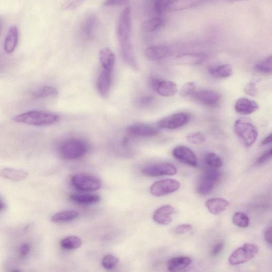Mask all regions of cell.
<instances>
[{
    "mask_svg": "<svg viewBox=\"0 0 272 272\" xmlns=\"http://www.w3.org/2000/svg\"><path fill=\"white\" fill-rule=\"evenodd\" d=\"M117 34L123 58L129 65L137 69V63L131 42V16L129 7H125L120 14Z\"/></svg>",
    "mask_w": 272,
    "mask_h": 272,
    "instance_id": "obj_1",
    "label": "cell"
},
{
    "mask_svg": "<svg viewBox=\"0 0 272 272\" xmlns=\"http://www.w3.org/2000/svg\"><path fill=\"white\" fill-rule=\"evenodd\" d=\"M12 120L17 123L34 126H48L58 122L60 117L52 112L30 111L15 116Z\"/></svg>",
    "mask_w": 272,
    "mask_h": 272,
    "instance_id": "obj_2",
    "label": "cell"
},
{
    "mask_svg": "<svg viewBox=\"0 0 272 272\" xmlns=\"http://www.w3.org/2000/svg\"><path fill=\"white\" fill-rule=\"evenodd\" d=\"M234 131L245 146H252L257 140L258 132L256 126L250 120L245 118L236 120L233 126Z\"/></svg>",
    "mask_w": 272,
    "mask_h": 272,
    "instance_id": "obj_3",
    "label": "cell"
},
{
    "mask_svg": "<svg viewBox=\"0 0 272 272\" xmlns=\"http://www.w3.org/2000/svg\"><path fill=\"white\" fill-rule=\"evenodd\" d=\"M221 173L216 168L208 169L202 174L198 182V192L205 196L210 194L220 180Z\"/></svg>",
    "mask_w": 272,
    "mask_h": 272,
    "instance_id": "obj_4",
    "label": "cell"
},
{
    "mask_svg": "<svg viewBox=\"0 0 272 272\" xmlns=\"http://www.w3.org/2000/svg\"><path fill=\"white\" fill-rule=\"evenodd\" d=\"M87 151L86 145L78 140H69L62 145L60 152L67 160H77L84 156Z\"/></svg>",
    "mask_w": 272,
    "mask_h": 272,
    "instance_id": "obj_5",
    "label": "cell"
},
{
    "mask_svg": "<svg viewBox=\"0 0 272 272\" xmlns=\"http://www.w3.org/2000/svg\"><path fill=\"white\" fill-rule=\"evenodd\" d=\"M259 251V247L254 244L246 243L231 255L229 262L233 266L244 264L254 258Z\"/></svg>",
    "mask_w": 272,
    "mask_h": 272,
    "instance_id": "obj_6",
    "label": "cell"
},
{
    "mask_svg": "<svg viewBox=\"0 0 272 272\" xmlns=\"http://www.w3.org/2000/svg\"><path fill=\"white\" fill-rule=\"evenodd\" d=\"M73 186L82 192H94L100 188L102 183L96 176L84 174L74 175L71 179Z\"/></svg>",
    "mask_w": 272,
    "mask_h": 272,
    "instance_id": "obj_7",
    "label": "cell"
},
{
    "mask_svg": "<svg viewBox=\"0 0 272 272\" xmlns=\"http://www.w3.org/2000/svg\"><path fill=\"white\" fill-rule=\"evenodd\" d=\"M180 187L178 181L167 179L155 182L150 188V192L156 197L171 194L178 191Z\"/></svg>",
    "mask_w": 272,
    "mask_h": 272,
    "instance_id": "obj_8",
    "label": "cell"
},
{
    "mask_svg": "<svg viewBox=\"0 0 272 272\" xmlns=\"http://www.w3.org/2000/svg\"><path fill=\"white\" fill-rule=\"evenodd\" d=\"M177 173L176 168L172 164L160 163L151 164L144 167L142 173L148 176H160L164 175H173Z\"/></svg>",
    "mask_w": 272,
    "mask_h": 272,
    "instance_id": "obj_9",
    "label": "cell"
},
{
    "mask_svg": "<svg viewBox=\"0 0 272 272\" xmlns=\"http://www.w3.org/2000/svg\"><path fill=\"white\" fill-rule=\"evenodd\" d=\"M190 119L188 114L180 112L164 118L159 122L160 127L166 129H176L186 124Z\"/></svg>",
    "mask_w": 272,
    "mask_h": 272,
    "instance_id": "obj_10",
    "label": "cell"
},
{
    "mask_svg": "<svg viewBox=\"0 0 272 272\" xmlns=\"http://www.w3.org/2000/svg\"><path fill=\"white\" fill-rule=\"evenodd\" d=\"M192 96L198 102L212 107L219 105L221 99L220 94L210 90L195 91Z\"/></svg>",
    "mask_w": 272,
    "mask_h": 272,
    "instance_id": "obj_11",
    "label": "cell"
},
{
    "mask_svg": "<svg viewBox=\"0 0 272 272\" xmlns=\"http://www.w3.org/2000/svg\"><path fill=\"white\" fill-rule=\"evenodd\" d=\"M151 86L156 92L164 97H172L178 92V87L174 82L160 80L156 78L151 82Z\"/></svg>",
    "mask_w": 272,
    "mask_h": 272,
    "instance_id": "obj_12",
    "label": "cell"
},
{
    "mask_svg": "<svg viewBox=\"0 0 272 272\" xmlns=\"http://www.w3.org/2000/svg\"><path fill=\"white\" fill-rule=\"evenodd\" d=\"M173 155L179 162L196 167L198 166L197 157L193 151L185 146L175 147L173 150Z\"/></svg>",
    "mask_w": 272,
    "mask_h": 272,
    "instance_id": "obj_13",
    "label": "cell"
},
{
    "mask_svg": "<svg viewBox=\"0 0 272 272\" xmlns=\"http://www.w3.org/2000/svg\"><path fill=\"white\" fill-rule=\"evenodd\" d=\"M172 54V49L167 46L150 47L145 50V55L151 61H159L168 58Z\"/></svg>",
    "mask_w": 272,
    "mask_h": 272,
    "instance_id": "obj_14",
    "label": "cell"
},
{
    "mask_svg": "<svg viewBox=\"0 0 272 272\" xmlns=\"http://www.w3.org/2000/svg\"><path fill=\"white\" fill-rule=\"evenodd\" d=\"M112 72L107 71L102 69L99 75L97 87L100 96L103 98L109 96L112 85Z\"/></svg>",
    "mask_w": 272,
    "mask_h": 272,
    "instance_id": "obj_15",
    "label": "cell"
},
{
    "mask_svg": "<svg viewBox=\"0 0 272 272\" xmlns=\"http://www.w3.org/2000/svg\"><path fill=\"white\" fill-rule=\"evenodd\" d=\"M174 208L171 205L163 206L154 213L153 219L155 223L161 225H168L172 222V216L174 213Z\"/></svg>",
    "mask_w": 272,
    "mask_h": 272,
    "instance_id": "obj_16",
    "label": "cell"
},
{
    "mask_svg": "<svg viewBox=\"0 0 272 272\" xmlns=\"http://www.w3.org/2000/svg\"><path fill=\"white\" fill-rule=\"evenodd\" d=\"M130 136L142 137H154L159 134L157 129L148 125L135 124L129 126L126 129Z\"/></svg>",
    "mask_w": 272,
    "mask_h": 272,
    "instance_id": "obj_17",
    "label": "cell"
},
{
    "mask_svg": "<svg viewBox=\"0 0 272 272\" xmlns=\"http://www.w3.org/2000/svg\"><path fill=\"white\" fill-rule=\"evenodd\" d=\"M235 108L240 115H249L256 112L259 105L254 100L246 98H239L236 102Z\"/></svg>",
    "mask_w": 272,
    "mask_h": 272,
    "instance_id": "obj_18",
    "label": "cell"
},
{
    "mask_svg": "<svg viewBox=\"0 0 272 272\" xmlns=\"http://www.w3.org/2000/svg\"><path fill=\"white\" fill-rule=\"evenodd\" d=\"M207 58L204 54L199 53H188L182 54L176 57V61L182 65L195 66L200 65Z\"/></svg>",
    "mask_w": 272,
    "mask_h": 272,
    "instance_id": "obj_19",
    "label": "cell"
},
{
    "mask_svg": "<svg viewBox=\"0 0 272 272\" xmlns=\"http://www.w3.org/2000/svg\"><path fill=\"white\" fill-rule=\"evenodd\" d=\"M99 58L102 69L113 72L116 63V55L112 50L107 48L100 49Z\"/></svg>",
    "mask_w": 272,
    "mask_h": 272,
    "instance_id": "obj_20",
    "label": "cell"
},
{
    "mask_svg": "<svg viewBox=\"0 0 272 272\" xmlns=\"http://www.w3.org/2000/svg\"><path fill=\"white\" fill-rule=\"evenodd\" d=\"M228 201L222 198H215L208 199L205 202L207 209L215 216L222 213L229 207Z\"/></svg>",
    "mask_w": 272,
    "mask_h": 272,
    "instance_id": "obj_21",
    "label": "cell"
},
{
    "mask_svg": "<svg viewBox=\"0 0 272 272\" xmlns=\"http://www.w3.org/2000/svg\"><path fill=\"white\" fill-rule=\"evenodd\" d=\"M71 199L76 203L90 205L97 203L100 200V196L96 194L79 193L70 195Z\"/></svg>",
    "mask_w": 272,
    "mask_h": 272,
    "instance_id": "obj_22",
    "label": "cell"
},
{
    "mask_svg": "<svg viewBox=\"0 0 272 272\" xmlns=\"http://www.w3.org/2000/svg\"><path fill=\"white\" fill-rule=\"evenodd\" d=\"M192 262V259L188 257H174L170 259L168 261V269L173 272L181 271L188 268Z\"/></svg>",
    "mask_w": 272,
    "mask_h": 272,
    "instance_id": "obj_23",
    "label": "cell"
},
{
    "mask_svg": "<svg viewBox=\"0 0 272 272\" xmlns=\"http://www.w3.org/2000/svg\"><path fill=\"white\" fill-rule=\"evenodd\" d=\"M18 28L15 26L10 27L4 42V48L6 52L10 54L15 51L18 44Z\"/></svg>",
    "mask_w": 272,
    "mask_h": 272,
    "instance_id": "obj_24",
    "label": "cell"
},
{
    "mask_svg": "<svg viewBox=\"0 0 272 272\" xmlns=\"http://www.w3.org/2000/svg\"><path fill=\"white\" fill-rule=\"evenodd\" d=\"M208 0H174L168 10L178 11L196 7Z\"/></svg>",
    "mask_w": 272,
    "mask_h": 272,
    "instance_id": "obj_25",
    "label": "cell"
},
{
    "mask_svg": "<svg viewBox=\"0 0 272 272\" xmlns=\"http://www.w3.org/2000/svg\"><path fill=\"white\" fill-rule=\"evenodd\" d=\"M174 0H149V8L156 16H160L169 10Z\"/></svg>",
    "mask_w": 272,
    "mask_h": 272,
    "instance_id": "obj_26",
    "label": "cell"
},
{
    "mask_svg": "<svg viewBox=\"0 0 272 272\" xmlns=\"http://www.w3.org/2000/svg\"><path fill=\"white\" fill-rule=\"evenodd\" d=\"M164 21L160 16H155L145 21L142 26V30L145 33H153L160 29L164 25Z\"/></svg>",
    "mask_w": 272,
    "mask_h": 272,
    "instance_id": "obj_27",
    "label": "cell"
},
{
    "mask_svg": "<svg viewBox=\"0 0 272 272\" xmlns=\"http://www.w3.org/2000/svg\"><path fill=\"white\" fill-rule=\"evenodd\" d=\"M0 175L4 178L17 181L26 179L28 173L23 170L5 168L0 173Z\"/></svg>",
    "mask_w": 272,
    "mask_h": 272,
    "instance_id": "obj_28",
    "label": "cell"
},
{
    "mask_svg": "<svg viewBox=\"0 0 272 272\" xmlns=\"http://www.w3.org/2000/svg\"><path fill=\"white\" fill-rule=\"evenodd\" d=\"M98 24L97 18L96 16L91 15L88 16L81 26L82 33L84 36L88 39L93 36Z\"/></svg>",
    "mask_w": 272,
    "mask_h": 272,
    "instance_id": "obj_29",
    "label": "cell"
},
{
    "mask_svg": "<svg viewBox=\"0 0 272 272\" xmlns=\"http://www.w3.org/2000/svg\"><path fill=\"white\" fill-rule=\"evenodd\" d=\"M208 72L213 77L220 79L228 78L233 73L232 68L229 64L211 67Z\"/></svg>",
    "mask_w": 272,
    "mask_h": 272,
    "instance_id": "obj_30",
    "label": "cell"
},
{
    "mask_svg": "<svg viewBox=\"0 0 272 272\" xmlns=\"http://www.w3.org/2000/svg\"><path fill=\"white\" fill-rule=\"evenodd\" d=\"M78 213L74 211H67L56 213L52 217L54 223L69 222L77 218Z\"/></svg>",
    "mask_w": 272,
    "mask_h": 272,
    "instance_id": "obj_31",
    "label": "cell"
},
{
    "mask_svg": "<svg viewBox=\"0 0 272 272\" xmlns=\"http://www.w3.org/2000/svg\"><path fill=\"white\" fill-rule=\"evenodd\" d=\"M255 70L261 74H270L272 72V56L267 57L258 61L255 67Z\"/></svg>",
    "mask_w": 272,
    "mask_h": 272,
    "instance_id": "obj_32",
    "label": "cell"
},
{
    "mask_svg": "<svg viewBox=\"0 0 272 272\" xmlns=\"http://www.w3.org/2000/svg\"><path fill=\"white\" fill-rule=\"evenodd\" d=\"M81 240L76 236H69L61 240V247L67 250H74L80 247Z\"/></svg>",
    "mask_w": 272,
    "mask_h": 272,
    "instance_id": "obj_33",
    "label": "cell"
},
{
    "mask_svg": "<svg viewBox=\"0 0 272 272\" xmlns=\"http://www.w3.org/2000/svg\"><path fill=\"white\" fill-rule=\"evenodd\" d=\"M58 94V91L55 88L44 86L36 91L33 94V97L35 99H40L50 97H54Z\"/></svg>",
    "mask_w": 272,
    "mask_h": 272,
    "instance_id": "obj_34",
    "label": "cell"
},
{
    "mask_svg": "<svg viewBox=\"0 0 272 272\" xmlns=\"http://www.w3.org/2000/svg\"><path fill=\"white\" fill-rule=\"evenodd\" d=\"M232 223L237 226L246 228L249 225V218L243 212H237L234 215Z\"/></svg>",
    "mask_w": 272,
    "mask_h": 272,
    "instance_id": "obj_35",
    "label": "cell"
},
{
    "mask_svg": "<svg viewBox=\"0 0 272 272\" xmlns=\"http://www.w3.org/2000/svg\"><path fill=\"white\" fill-rule=\"evenodd\" d=\"M205 161L208 166L213 168H220L223 165L222 159L218 155L213 153H208L205 156Z\"/></svg>",
    "mask_w": 272,
    "mask_h": 272,
    "instance_id": "obj_36",
    "label": "cell"
},
{
    "mask_svg": "<svg viewBox=\"0 0 272 272\" xmlns=\"http://www.w3.org/2000/svg\"><path fill=\"white\" fill-rule=\"evenodd\" d=\"M206 140L205 135L201 132H193L187 136V141L194 145H200L204 143Z\"/></svg>",
    "mask_w": 272,
    "mask_h": 272,
    "instance_id": "obj_37",
    "label": "cell"
},
{
    "mask_svg": "<svg viewBox=\"0 0 272 272\" xmlns=\"http://www.w3.org/2000/svg\"><path fill=\"white\" fill-rule=\"evenodd\" d=\"M118 263L119 259L112 255L104 256L102 261L103 267L107 270H111L116 268Z\"/></svg>",
    "mask_w": 272,
    "mask_h": 272,
    "instance_id": "obj_38",
    "label": "cell"
},
{
    "mask_svg": "<svg viewBox=\"0 0 272 272\" xmlns=\"http://www.w3.org/2000/svg\"><path fill=\"white\" fill-rule=\"evenodd\" d=\"M196 86L193 82H188L183 85L180 90V95L182 97L192 96L196 91Z\"/></svg>",
    "mask_w": 272,
    "mask_h": 272,
    "instance_id": "obj_39",
    "label": "cell"
},
{
    "mask_svg": "<svg viewBox=\"0 0 272 272\" xmlns=\"http://www.w3.org/2000/svg\"><path fill=\"white\" fill-rule=\"evenodd\" d=\"M86 1V0H65L63 4V9L66 10L75 9Z\"/></svg>",
    "mask_w": 272,
    "mask_h": 272,
    "instance_id": "obj_40",
    "label": "cell"
},
{
    "mask_svg": "<svg viewBox=\"0 0 272 272\" xmlns=\"http://www.w3.org/2000/svg\"><path fill=\"white\" fill-rule=\"evenodd\" d=\"M257 82L256 80L250 81L245 88L244 91L246 94L251 97L256 96L258 92L257 86Z\"/></svg>",
    "mask_w": 272,
    "mask_h": 272,
    "instance_id": "obj_41",
    "label": "cell"
},
{
    "mask_svg": "<svg viewBox=\"0 0 272 272\" xmlns=\"http://www.w3.org/2000/svg\"><path fill=\"white\" fill-rule=\"evenodd\" d=\"M154 98L151 96H146L139 98L136 101V105L138 108H145L152 104Z\"/></svg>",
    "mask_w": 272,
    "mask_h": 272,
    "instance_id": "obj_42",
    "label": "cell"
},
{
    "mask_svg": "<svg viewBox=\"0 0 272 272\" xmlns=\"http://www.w3.org/2000/svg\"><path fill=\"white\" fill-rule=\"evenodd\" d=\"M272 154V149L271 148L265 151L256 161V165L258 166H262L267 163L271 159Z\"/></svg>",
    "mask_w": 272,
    "mask_h": 272,
    "instance_id": "obj_43",
    "label": "cell"
},
{
    "mask_svg": "<svg viewBox=\"0 0 272 272\" xmlns=\"http://www.w3.org/2000/svg\"><path fill=\"white\" fill-rule=\"evenodd\" d=\"M129 0H106L104 2L105 7H116L127 4Z\"/></svg>",
    "mask_w": 272,
    "mask_h": 272,
    "instance_id": "obj_44",
    "label": "cell"
},
{
    "mask_svg": "<svg viewBox=\"0 0 272 272\" xmlns=\"http://www.w3.org/2000/svg\"><path fill=\"white\" fill-rule=\"evenodd\" d=\"M193 229V226L191 224H183L180 225L176 227L175 232L178 235H183Z\"/></svg>",
    "mask_w": 272,
    "mask_h": 272,
    "instance_id": "obj_45",
    "label": "cell"
},
{
    "mask_svg": "<svg viewBox=\"0 0 272 272\" xmlns=\"http://www.w3.org/2000/svg\"><path fill=\"white\" fill-rule=\"evenodd\" d=\"M224 248V244L223 243H219L215 245L211 251V255L216 256L222 251Z\"/></svg>",
    "mask_w": 272,
    "mask_h": 272,
    "instance_id": "obj_46",
    "label": "cell"
},
{
    "mask_svg": "<svg viewBox=\"0 0 272 272\" xmlns=\"http://www.w3.org/2000/svg\"><path fill=\"white\" fill-rule=\"evenodd\" d=\"M265 241L267 242L270 246L272 244V227H268L266 230L264 235Z\"/></svg>",
    "mask_w": 272,
    "mask_h": 272,
    "instance_id": "obj_47",
    "label": "cell"
},
{
    "mask_svg": "<svg viewBox=\"0 0 272 272\" xmlns=\"http://www.w3.org/2000/svg\"><path fill=\"white\" fill-rule=\"evenodd\" d=\"M30 247L28 244H25L21 246L20 249L21 254L22 256H26L29 251Z\"/></svg>",
    "mask_w": 272,
    "mask_h": 272,
    "instance_id": "obj_48",
    "label": "cell"
},
{
    "mask_svg": "<svg viewBox=\"0 0 272 272\" xmlns=\"http://www.w3.org/2000/svg\"><path fill=\"white\" fill-rule=\"evenodd\" d=\"M272 134H270L264 139L261 144L263 146H265V145H267L271 144L272 143Z\"/></svg>",
    "mask_w": 272,
    "mask_h": 272,
    "instance_id": "obj_49",
    "label": "cell"
},
{
    "mask_svg": "<svg viewBox=\"0 0 272 272\" xmlns=\"http://www.w3.org/2000/svg\"><path fill=\"white\" fill-rule=\"evenodd\" d=\"M224 1H225L226 2L234 3V2L241 1H243V0H224Z\"/></svg>",
    "mask_w": 272,
    "mask_h": 272,
    "instance_id": "obj_50",
    "label": "cell"
},
{
    "mask_svg": "<svg viewBox=\"0 0 272 272\" xmlns=\"http://www.w3.org/2000/svg\"><path fill=\"white\" fill-rule=\"evenodd\" d=\"M4 208V204L3 203V202L1 200H0V211L3 210Z\"/></svg>",
    "mask_w": 272,
    "mask_h": 272,
    "instance_id": "obj_51",
    "label": "cell"
}]
</instances>
